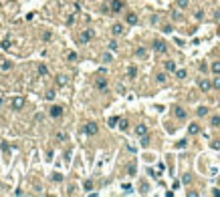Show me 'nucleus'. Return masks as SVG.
<instances>
[{
	"label": "nucleus",
	"instance_id": "4468645a",
	"mask_svg": "<svg viewBox=\"0 0 220 197\" xmlns=\"http://www.w3.org/2000/svg\"><path fill=\"white\" fill-rule=\"evenodd\" d=\"M125 20H127V22H129V24H135V22H137V16L133 14V12H129V14L125 16Z\"/></svg>",
	"mask_w": 220,
	"mask_h": 197
},
{
	"label": "nucleus",
	"instance_id": "4be33fe9",
	"mask_svg": "<svg viewBox=\"0 0 220 197\" xmlns=\"http://www.w3.org/2000/svg\"><path fill=\"white\" fill-rule=\"evenodd\" d=\"M137 57H139V58H143V57H146V54H147V50H146V48H137Z\"/></svg>",
	"mask_w": 220,
	"mask_h": 197
},
{
	"label": "nucleus",
	"instance_id": "f704fd0d",
	"mask_svg": "<svg viewBox=\"0 0 220 197\" xmlns=\"http://www.w3.org/2000/svg\"><path fill=\"white\" fill-rule=\"evenodd\" d=\"M127 173H129V175H135V167H133V165H129V167H127Z\"/></svg>",
	"mask_w": 220,
	"mask_h": 197
},
{
	"label": "nucleus",
	"instance_id": "39448f33",
	"mask_svg": "<svg viewBox=\"0 0 220 197\" xmlns=\"http://www.w3.org/2000/svg\"><path fill=\"white\" fill-rule=\"evenodd\" d=\"M135 135H137V137L147 135V127H146V125H137V127H135Z\"/></svg>",
	"mask_w": 220,
	"mask_h": 197
},
{
	"label": "nucleus",
	"instance_id": "ddd939ff",
	"mask_svg": "<svg viewBox=\"0 0 220 197\" xmlns=\"http://www.w3.org/2000/svg\"><path fill=\"white\" fill-rule=\"evenodd\" d=\"M97 89H99V91H107V81L99 78V81H97Z\"/></svg>",
	"mask_w": 220,
	"mask_h": 197
},
{
	"label": "nucleus",
	"instance_id": "9b49d317",
	"mask_svg": "<svg viewBox=\"0 0 220 197\" xmlns=\"http://www.w3.org/2000/svg\"><path fill=\"white\" fill-rule=\"evenodd\" d=\"M164 67H166V71H170V72L176 71V63H174V60H166V64H164Z\"/></svg>",
	"mask_w": 220,
	"mask_h": 197
},
{
	"label": "nucleus",
	"instance_id": "6ab92c4d",
	"mask_svg": "<svg viewBox=\"0 0 220 197\" xmlns=\"http://www.w3.org/2000/svg\"><path fill=\"white\" fill-rule=\"evenodd\" d=\"M210 125H212V127H218V125H220V117H218V115H214V117L210 119Z\"/></svg>",
	"mask_w": 220,
	"mask_h": 197
},
{
	"label": "nucleus",
	"instance_id": "7ed1b4c3",
	"mask_svg": "<svg viewBox=\"0 0 220 197\" xmlns=\"http://www.w3.org/2000/svg\"><path fill=\"white\" fill-rule=\"evenodd\" d=\"M61 115H63V107H59V105L51 107V117H55V119H59Z\"/></svg>",
	"mask_w": 220,
	"mask_h": 197
},
{
	"label": "nucleus",
	"instance_id": "c9c22d12",
	"mask_svg": "<svg viewBox=\"0 0 220 197\" xmlns=\"http://www.w3.org/2000/svg\"><path fill=\"white\" fill-rule=\"evenodd\" d=\"M111 60V54H103V63H109Z\"/></svg>",
	"mask_w": 220,
	"mask_h": 197
},
{
	"label": "nucleus",
	"instance_id": "412c9836",
	"mask_svg": "<svg viewBox=\"0 0 220 197\" xmlns=\"http://www.w3.org/2000/svg\"><path fill=\"white\" fill-rule=\"evenodd\" d=\"M57 82H59L61 87H65V85H67V77H63V75H61V77H57Z\"/></svg>",
	"mask_w": 220,
	"mask_h": 197
},
{
	"label": "nucleus",
	"instance_id": "bb28decb",
	"mask_svg": "<svg viewBox=\"0 0 220 197\" xmlns=\"http://www.w3.org/2000/svg\"><path fill=\"white\" fill-rule=\"evenodd\" d=\"M198 131H200V127H198V125H190V133L192 135H196Z\"/></svg>",
	"mask_w": 220,
	"mask_h": 197
},
{
	"label": "nucleus",
	"instance_id": "4c0bfd02",
	"mask_svg": "<svg viewBox=\"0 0 220 197\" xmlns=\"http://www.w3.org/2000/svg\"><path fill=\"white\" fill-rule=\"evenodd\" d=\"M200 71H202V72H206V71H208V67H206V63H202V64H200Z\"/></svg>",
	"mask_w": 220,
	"mask_h": 197
},
{
	"label": "nucleus",
	"instance_id": "6e6552de",
	"mask_svg": "<svg viewBox=\"0 0 220 197\" xmlns=\"http://www.w3.org/2000/svg\"><path fill=\"white\" fill-rule=\"evenodd\" d=\"M210 87H212V82H210V81H206V78H202V81H200V89H202L204 93L210 91Z\"/></svg>",
	"mask_w": 220,
	"mask_h": 197
},
{
	"label": "nucleus",
	"instance_id": "7c9ffc66",
	"mask_svg": "<svg viewBox=\"0 0 220 197\" xmlns=\"http://www.w3.org/2000/svg\"><path fill=\"white\" fill-rule=\"evenodd\" d=\"M53 181H57V183L63 181V175H61V173H55V175H53Z\"/></svg>",
	"mask_w": 220,
	"mask_h": 197
},
{
	"label": "nucleus",
	"instance_id": "2eb2a0df",
	"mask_svg": "<svg viewBox=\"0 0 220 197\" xmlns=\"http://www.w3.org/2000/svg\"><path fill=\"white\" fill-rule=\"evenodd\" d=\"M117 123H119V125H117V127H119V129H121V131H125V129H127V127H129V123H127V119H119V121H117Z\"/></svg>",
	"mask_w": 220,
	"mask_h": 197
},
{
	"label": "nucleus",
	"instance_id": "dca6fc26",
	"mask_svg": "<svg viewBox=\"0 0 220 197\" xmlns=\"http://www.w3.org/2000/svg\"><path fill=\"white\" fill-rule=\"evenodd\" d=\"M39 75L40 77H47V75H49V68L44 67V64H39Z\"/></svg>",
	"mask_w": 220,
	"mask_h": 197
},
{
	"label": "nucleus",
	"instance_id": "b1692460",
	"mask_svg": "<svg viewBox=\"0 0 220 197\" xmlns=\"http://www.w3.org/2000/svg\"><path fill=\"white\" fill-rule=\"evenodd\" d=\"M117 117H111V119H109V127H117Z\"/></svg>",
	"mask_w": 220,
	"mask_h": 197
},
{
	"label": "nucleus",
	"instance_id": "c85d7f7f",
	"mask_svg": "<svg viewBox=\"0 0 220 197\" xmlns=\"http://www.w3.org/2000/svg\"><path fill=\"white\" fill-rule=\"evenodd\" d=\"M83 187H85V191H91V189H93V183H91V181H85Z\"/></svg>",
	"mask_w": 220,
	"mask_h": 197
},
{
	"label": "nucleus",
	"instance_id": "a878e982",
	"mask_svg": "<svg viewBox=\"0 0 220 197\" xmlns=\"http://www.w3.org/2000/svg\"><path fill=\"white\" fill-rule=\"evenodd\" d=\"M142 145H143V147L150 145V137H147V135H143V137H142Z\"/></svg>",
	"mask_w": 220,
	"mask_h": 197
},
{
	"label": "nucleus",
	"instance_id": "5701e85b",
	"mask_svg": "<svg viewBox=\"0 0 220 197\" xmlns=\"http://www.w3.org/2000/svg\"><path fill=\"white\" fill-rule=\"evenodd\" d=\"M188 4H190L188 0H178V6H180V8H188Z\"/></svg>",
	"mask_w": 220,
	"mask_h": 197
},
{
	"label": "nucleus",
	"instance_id": "aec40b11",
	"mask_svg": "<svg viewBox=\"0 0 220 197\" xmlns=\"http://www.w3.org/2000/svg\"><path fill=\"white\" fill-rule=\"evenodd\" d=\"M127 75H129V78H135V75H137V68H135V67H129Z\"/></svg>",
	"mask_w": 220,
	"mask_h": 197
},
{
	"label": "nucleus",
	"instance_id": "20e7f679",
	"mask_svg": "<svg viewBox=\"0 0 220 197\" xmlns=\"http://www.w3.org/2000/svg\"><path fill=\"white\" fill-rule=\"evenodd\" d=\"M91 38H93V30H85V32L81 34V42H89Z\"/></svg>",
	"mask_w": 220,
	"mask_h": 197
},
{
	"label": "nucleus",
	"instance_id": "423d86ee",
	"mask_svg": "<svg viewBox=\"0 0 220 197\" xmlns=\"http://www.w3.org/2000/svg\"><path fill=\"white\" fill-rule=\"evenodd\" d=\"M154 48H156L157 53H166V42H161V40H156V42H154Z\"/></svg>",
	"mask_w": 220,
	"mask_h": 197
},
{
	"label": "nucleus",
	"instance_id": "cd10ccee",
	"mask_svg": "<svg viewBox=\"0 0 220 197\" xmlns=\"http://www.w3.org/2000/svg\"><path fill=\"white\" fill-rule=\"evenodd\" d=\"M212 87H214V89H218V91H220V77H216V78H214V82H212Z\"/></svg>",
	"mask_w": 220,
	"mask_h": 197
},
{
	"label": "nucleus",
	"instance_id": "c756f323",
	"mask_svg": "<svg viewBox=\"0 0 220 197\" xmlns=\"http://www.w3.org/2000/svg\"><path fill=\"white\" fill-rule=\"evenodd\" d=\"M176 77L178 78H186V71H176Z\"/></svg>",
	"mask_w": 220,
	"mask_h": 197
},
{
	"label": "nucleus",
	"instance_id": "1a4fd4ad",
	"mask_svg": "<svg viewBox=\"0 0 220 197\" xmlns=\"http://www.w3.org/2000/svg\"><path fill=\"white\" fill-rule=\"evenodd\" d=\"M174 115H176L178 119H186V111L182 109V107H176V109H174Z\"/></svg>",
	"mask_w": 220,
	"mask_h": 197
},
{
	"label": "nucleus",
	"instance_id": "e433bc0d",
	"mask_svg": "<svg viewBox=\"0 0 220 197\" xmlns=\"http://www.w3.org/2000/svg\"><path fill=\"white\" fill-rule=\"evenodd\" d=\"M47 99H49V101H51V99H55V93L49 91V93H47Z\"/></svg>",
	"mask_w": 220,
	"mask_h": 197
},
{
	"label": "nucleus",
	"instance_id": "9d476101",
	"mask_svg": "<svg viewBox=\"0 0 220 197\" xmlns=\"http://www.w3.org/2000/svg\"><path fill=\"white\" fill-rule=\"evenodd\" d=\"M111 32H113V36H119V34L123 32V26H121V24H113V26H111Z\"/></svg>",
	"mask_w": 220,
	"mask_h": 197
},
{
	"label": "nucleus",
	"instance_id": "f3484780",
	"mask_svg": "<svg viewBox=\"0 0 220 197\" xmlns=\"http://www.w3.org/2000/svg\"><path fill=\"white\" fill-rule=\"evenodd\" d=\"M166 78H168V75H166V72H160V75L156 77V81L160 82V85H164V82H166Z\"/></svg>",
	"mask_w": 220,
	"mask_h": 197
},
{
	"label": "nucleus",
	"instance_id": "f8f14e48",
	"mask_svg": "<svg viewBox=\"0 0 220 197\" xmlns=\"http://www.w3.org/2000/svg\"><path fill=\"white\" fill-rule=\"evenodd\" d=\"M196 115H198V117H206V115H208V107H198Z\"/></svg>",
	"mask_w": 220,
	"mask_h": 197
},
{
	"label": "nucleus",
	"instance_id": "2f4dec72",
	"mask_svg": "<svg viewBox=\"0 0 220 197\" xmlns=\"http://www.w3.org/2000/svg\"><path fill=\"white\" fill-rule=\"evenodd\" d=\"M109 50H117V42H115V40L109 42Z\"/></svg>",
	"mask_w": 220,
	"mask_h": 197
},
{
	"label": "nucleus",
	"instance_id": "f257e3e1",
	"mask_svg": "<svg viewBox=\"0 0 220 197\" xmlns=\"http://www.w3.org/2000/svg\"><path fill=\"white\" fill-rule=\"evenodd\" d=\"M22 107H25V99H22V97H14V99H12V109L20 111Z\"/></svg>",
	"mask_w": 220,
	"mask_h": 197
},
{
	"label": "nucleus",
	"instance_id": "473e14b6",
	"mask_svg": "<svg viewBox=\"0 0 220 197\" xmlns=\"http://www.w3.org/2000/svg\"><path fill=\"white\" fill-rule=\"evenodd\" d=\"M186 145H188V141H180V143H176V147H178V149H184Z\"/></svg>",
	"mask_w": 220,
	"mask_h": 197
},
{
	"label": "nucleus",
	"instance_id": "72a5a7b5",
	"mask_svg": "<svg viewBox=\"0 0 220 197\" xmlns=\"http://www.w3.org/2000/svg\"><path fill=\"white\" fill-rule=\"evenodd\" d=\"M67 58H69V60H77V53H69Z\"/></svg>",
	"mask_w": 220,
	"mask_h": 197
},
{
	"label": "nucleus",
	"instance_id": "0eeeda50",
	"mask_svg": "<svg viewBox=\"0 0 220 197\" xmlns=\"http://www.w3.org/2000/svg\"><path fill=\"white\" fill-rule=\"evenodd\" d=\"M121 8H123V2H121V0H113V2H111V10H113V12H119Z\"/></svg>",
	"mask_w": 220,
	"mask_h": 197
},
{
	"label": "nucleus",
	"instance_id": "a211bd4d",
	"mask_svg": "<svg viewBox=\"0 0 220 197\" xmlns=\"http://www.w3.org/2000/svg\"><path fill=\"white\" fill-rule=\"evenodd\" d=\"M212 72H214V75H220V63H218V60H216V63H212Z\"/></svg>",
	"mask_w": 220,
	"mask_h": 197
},
{
	"label": "nucleus",
	"instance_id": "393cba45",
	"mask_svg": "<svg viewBox=\"0 0 220 197\" xmlns=\"http://www.w3.org/2000/svg\"><path fill=\"white\" fill-rule=\"evenodd\" d=\"M10 68H12V63H8V60L2 63V71H10Z\"/></svg>",
	"mask_w": 220,
	"mask_h": 197
},
{
	"label": "nucleus",
	"instance_id": "f03ea898",
	"mask_svg": "<svg viewBox=\"0 0 220 197\" xmlns=\"http://www.w3.org/2000/svg\"><path fill=\"white\" fill-rule=\"evenodd\" d=\"M97 131H99V127L95 125V123H87V125H85V133L87 135H97Z\"/></svg>",
	"mask_w": 220,
	"mask_h": 197
}]
</instances>
